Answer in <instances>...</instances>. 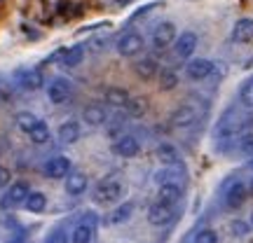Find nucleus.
Wrapping results in <instances>:
<instances>
[{"label": "nucleus", "mask_w": 253, "mask_h": 243, "mask_svg": "<svg viewBox=\"0 0 253 243\" xmlns=\"http://www.w3.org/2000/svg\"><path fill=\"white\" fill-rule=\"evenodd\" d=\"M28 136H31V140H33L36 145H42V143L49 140V126H47L45 122H38V124L28 131Z\"/></svg>", "instance_id": "obj_26"}, {"label": "nucleus", "mask_w": 253, "mask_h": 243, "mask_svg": "<svg viewBox=\"0 0 253 243\" xmlns=\"http://www.w3.org/2000/svg\"><path fill=\"white\" fill-rule=\"evenodd\" d=\"M199 117V110L192 105V103H183L181 108H176L173 110V115H171V122L173 126H190V124H195Z\"/></svg>", "instance_id": "obj_7"}, {"label": "nucleus", "mask_w": 253, "mask_h": 243, "mask_svg": "<svg viewBox=\"0 0 253 243\" xmlns=\"http://www.w3.org/2000/svg\"><path fill=\"white\" fill-rule=\"evenodd\" d=\"M82 59H84V45H75V47H71V49H66L61 63L66 68H75V66L82 63Z\"/></svg>", "instance_id": "obj_21"}, {"label": "nucleus", "mask_w": 253, "mask_h": 243, "mask_svg": "<svg viewBox=\"0 0 253 243\" xmlns=\"http://www.w3.org/2000/svg\"><path fill=\"white\" fill-rule=\"evenodd\" d=\"M232 234H235V236H244V234H249V227H246L244 222H232Z\"/></svg>", "instance_id": "obj_36"}, {"label": "nucleus", "mask_w": 253, "mask_h": 243, "mask_svg": "<svg viewBox=\"0 0 253 243\" xmlns=\"http://www.w3.org/2000/svg\"><path fill=\"white\" fill-rule=\"evenodd\" d=\"M122 197V187L115 180H103L94 192V201L96 204H110V201H118Z\"/></svg>", "instance_id": "obj_4"}, {"label": "nucleus", "mask_w": 253, "mask_h": 243, "mask_svg": "<svg viewBox=\"0 0 253 243\" xmlns=\"http://www.w3.org/2000/svg\"><path fill=\"white\" fill-rule=\"evenodd\" d=\"M9 178H12V173H9V169H5V166H0V187H5L9 182Z\"/></svg>", "instance_id": "obj_37"}, {"label": "nucleus", "mask_w": 253, "mask_h": 243, "mask_svg": "<svg viewBox=\"0 0 253 243\" xmlns=\"http://www.w3.org/2000/svg\"><path fill=\"white\" fill-rule=\"evenodd\" d=\"M129 117H143L145 110H148V101L145 99H129V103L125 105Z\"/></svg>", "instance_id": "obj_28"}, {"label": "nucleus", "mask_w": 253, "mask_h": 243, "mask_svg": "<svg viewBox=\"0 0 253 243\" xmlns=\"http://www.w3.org/2000/svg\"><path fill=\"white\" fill-rule=\"evenodd\" d=\"M239 150L249 157H253V134H244L239 138Z\"/></svg>", "instance_id": "obj_33"}, {"label": "nucleus", "mask_w": 253, "mask_h": 243, "mask_svg": "<svg viewBox=\"0 0 253 243\" xmlns=\"http://www.w3.org/2000/svg\"><path fill=\"white\" fill-rule=\"evenodd\" d=\"M47 96L54 105H61L66 101L71 99V82L66 77H54V80L47 84Z\"/></svg>", "instance_id": "obj_2"}, {"label": "nucleus", "mask_w": 253, "mask_h": 243, "mask_svg": "<svg viewBox=\"0 0 253 243\" xmlns=\"http://www.w3.org/2000/svg\"><path fill=\"white\" fill-rule=\"evenodd\" d=\"M239 99H242V103H244L246 108H253V80H249L244 87H242Z\"/></svg>", "instance_id": "obj_31"}, {"label": "nucleus", "mask_w": 253, "mask_h": 243, "mask_svg": "<svg viewBox=\"0 0 253 243\" xmlns=\"http://www.w3.org/2000/svg\"><path fill=\"white\" fill-rule=\"evenodd\" d=\"M103 96H106V103L115 105V108H125L126 103H129V94H126V89H120V87H108Z\"/></svg>", "instance_id": "obj_20"}, {"label": "nucleus", "mask_w": 253, "mask_h": 243, "mask_svg": "<svg viewBox=\"0 0 253 243\" xmlns=\"http://www.w3.org/2000/svg\"><path fill=\"white\" fill-rule=\"evenodd\" d=\"M232 40L235 42H251L253 40V19H239L232 28Z\"/></svg>", "instance_id": "obj_16"}, {"label": "nucleus", "mask_w": 253, "mask_h": 243, "mask_svg": "<svg viewBox=\"0 0 253 243\" xmlns=\"http://www.w3.org/2000/svg\"><path fill=\"white\" fill-rule=\"evenodd\" d=\"M17 82L26 91H38L45 84V77L38 68H24V70H17Z\"/></svg>", "instance_id": "obj_6"}, {"label": "nucleus", "mask_w": 253, "mask_h": 243, "mask_svg": "<svg viewBox=\"0 0 253 243\" xmlns=\"http://www.w3.org/2000/svg\"><path fill=\"white\" fill-rule=\"evenodd\" d=\"M195 243H218V234L213 229H202L195 234Z\"/></svg>", "instance_id": "obj_32"}, {"label": "nucleus", "mask_w": 253, "mask_h": 243, "mask_svg": "<svg viewBox=\"0 0 253 243\" xmlns=\"http://www.w3.org/2000/svg\"><path fill=\"white\" fill-rule=\"evenodd\" d=\"M157 159L164 164H178L181 162V157H178V150L173 147V145L169 143H162L160 147H157Z\"/></svg>", "instance_id": "obj_23"}, {"label": "nucleus", "mask_w": 253, "mask_h": 243, "mask_svg": "<svg viewBox=\"0 0 253 243\" xmlns=\"http://www.w3.org/2000/svg\"><path fill=\"white\" fill-rule=\"evenodd\" d=\"M87 189V175L84 173H68L66 175V192L71 194V197H80L82 192Z\"/></svg>", "instance_id": "obj_15"}, {"label": "nucleus", "mask_w": 253, "mask_h": 243, "mask_svg": "<svg viewBox=\"0 0 253 243\" xmlns=\"http://www.w3.org/2000/svg\"><path fill=\"white\" fill-rule=\"evenodd\" d=\"M160 7H164V2L162 0H157V2H148V5H143L141 9H136L134 14L129 17V24H136V21H141V19H145V17H150L155 9H160Z\"/></svg>", "instance_id": "obj_27"}, {"label": "nucleus", "mask_w": 253, "mask_h": 243, "mask_svg": "<svg viewBox=\"0 0 253 243\" xmlns=\"http://www.w3.org/2000/svg\"><path fill=\"white\" fill-rule=\"evenodd\" d=\"M24 206H26L31 213H42L45 206H47V197L42 194V192H31L28 199L24 201Z\"/></svg>", "instance_id": "obj_22"}, {"label": "nucleus", "mask_w": 253, "mask_h": 243, "mask_svg": "<svg viewBox=\"0 0 253 243\" xmlns=\"http://www.w3.org/2000/svg\"><path fill=\"white\" fill-rule=\"evenodd\" d=\"M251 192H253V180H251Z\"/></svg>", "instance_id": "obj_39"}, {"label": "nucleus", "mask_w": 253, "mask_h": 243, "mask_svg": "<svg viewBox=\"0 0 253 243\" xmlns=\"http://www.w3.org/2000/svg\"><path fill=\"white\" fill-rule=\"evenodd\" d=\"M108 42V37H94V40H89L84 47H89L91 52H99V49H103V45Z\"/></svg>", "instance_id": "obj_35"}, {"label": "nucleus", "mask_w": 253, "mask_h": 243, "mask_svg": "<svg viewBox=\"0 0 253 243\" xmlns=\"http://www.w3.org/2000/svg\"><path fill=\"white\" fill-rule=\"evenodd\" d=\"M176 84H178V75H176V70H171V68L162 70V75H160V89L169 91V89H173Z\"/></svg>", "instance_id": "obj_30"}, {"label": "nucleus", "mask_w": 253, "mask_h": 243, "mask_svg": "<svg viewBox=\"0 0 253 243\" xmlns=\"http://www.w3.org/2000/svg\"><path fill=\"white\" fill-rule=\"evenodd\" d=\"M131 213H134V204L126 201V204L118 206L113 213H110V222H113V225H122V222H126V220L131 217Z\"/></svg>", "instance_id": "obj_24"}, {"label": "nucleus", "mask_w": 253, "mask_h": 243, "mask_svg": "<svg viewBox=\"0 0 253 243\" xmlns=\"http://www.w3.org/2000/svg\"><path fill=\"white\" fill-rule=\"evenodd\" d=\"M134 72L141 77V80H153L155 75H157V61L150 59V56L138 59V61L134 63Z\"/></svg>", "instance_id": "obj_17"}, {"label": "nucleus", "mask_w": 253, "mask_h": 243, "mask_svg": "<svg viewBox=\"0 0 253 243\" xmlns=\"http://www.w3.org/2000/svg\"><path fill=\"white\" fill-rule=\"evenodd\" d=\"M9 243H28V241H26V239H24V236H17V239H12V241H9Z\"/></svg>", "instance_id": "obj_38"}, {"label": "nucleus", "mask_w": 253, "mask_h": 243, "mask_svg": "<svg viewBox=\"0 0 253 243\" xmlns=\"http://www.w3.org/2000/svg\"><path fill=\"white\" fill-rule=\"evenodd\" d=\"M195 49H197V35L192 31H185L183 35H178L173 40V52H176V56H181V59L192 56Z\"/></svg>", "instance_id": "obj_9"}, {"label": "nucleus", "mask_w": 253, "mask_h": 243, "mask_svg": "<svg viewBox=\"0 0 253 243\" xmlns=\"http://www.w3.org/2000/svg\"><path fill=\"white\" fill-rule=\"evenodd\" d=\"M80 138V124L78 122H63L61 129H59V140L66 145L75 143Z\"/></svg>", "instance_id": "obj_19"}, {"label": "nucleus", "mask_w": 253, "mask_h": 243, "mask_svg": "<svg viewBox=\"0 0 253 243\" xmlns=\"http://www.w3.org/2000/svg\"><path fill=\"white\" fill-rule=\"evenodd\" d=\"M115 49H118L120 56H136L141 49H143V37L138 35V33H122V35L118 37V42H115Z\"/></svg>", "instance_id": "obj_1"}, {"label": "nucleus", "mask_w": 253, "mask_h": 243, "mask_svg": "<svg viewBox=\"0 0 253 243\" xmlns=\"http://www.w3.org/2000/svg\"><path fill=\"white\" fill-rule=\"evenodd\" d=\"M251 222H253V217H251Z\"/></svg>", "instance_id": "obj_41"}, {"label": "nucleus", "mask_w": 253, "mask_h": 243, "mask_svg": "<svg viewBox=\"0 0 253 243\" xmlns=\"http://www.w3.org/2000/svg\"><path fill=\"white\" fill-rule=\"evenodd\" d=\"M173 217V208L169 206V204H162V201H157V204H153V206L148 208V222L155 227H164L169 225Z\"/></svg>", "instance_id": "obj_5"}, {"label": "nucleus", "mask_w": 253, "mask_h": 243, "mask_svg": "<svg viewBox=\"0 0 253 243\" xmlns=\"http://www.w3.org/2000/svg\"><path fill=\"white\" fill-rule=\"evenodd\" d=\"M14 122H17V126L21 129V131H26V134H28V131H31V129H33V126L40 122V119H38L33 112H17Z\"/></svg>", "instance_id": "obj_29"}, {"label": "nucleus", "mask_w": 253, "mask_h": 243, "mask_svg": "<svg viewBox=\"0 0 253 243\" xmlns=\"http://www.w3.org/2000/svg\"><path fill=\"white\" fill-rule=\"evenodd\" d=\"M246 201V185L242 180H232L225 189V206L239 208Z\"/></svg>", "instance_id": "obj_11"}, {"label": "nucleus", "mask_w": 253, "mask_h": 243, "mask_svg": "<svg viewBox=\"0 0 253 243\" xmlns=\"http://www.w3.org/2000/svg\"><path fill=\"white\" fill-rule=\"evenodd\" d=\"M160 201L162 204H169V206H173V204H178L183 197V189L181 185H176V182H162L160 185Z\"/></svg>", "instance_id": "obj_14"}, {"label": "nucleus", "mask_w": 253, "mask_h": 243, "mask_svg": "<svg viewBox=\"0 0 253 243\" xmlns=\"http://www.w3.org/2000/svg\"><path fill=\"white\" fill-rule=\"evenodd\" d=\"M176 40V26H173L171 21H164L160 26L153 31V45L157 49H164V47H169Z\"/></svg>", "instance_id": "obj_8"}, {"label": "nucleus", "mask_w": 253, "mask_h": 243, "mask_svg": "<svg viewBox=\"0 0 253 243\" xmlns=\"http://www.w3.org/2000/svg\"><path fill=\"white\" fill-rule=\"evenodd\" d=\"M251 169H253V162H251Z\"/></svg>", "instance_id": "obj_40"}, {"label": "nucleus", "mask_w": 253, "mask_h": 243, "mask_svg": "<svg viewBox=\"0 0 253 243\" xmlns=\"http://www.w3.org/2000/svg\"><path fill=\"white\" fill-rule=\"evenodd\" d=\"M94 239V227L89 225H78L71 234V243H91Z\"/></svg>", "instance_id": "obj_25"}, {"label": "nucleus", "mask_w": 253, "mask_h": 243, "mask_svg": "<svg viewBox=\"0 0 253 243\" xmlns=\"http://www.w3.org/2000/svg\"><path fill=\"white\" fill-rule=\"evenodd\" d=\"M82 119L91 126H101L106 122V108L103 105H87L82 110Z\"/></svg>", "instance_id": "obj_18"}, {"label": "nucleus", "mask_w": 253, "mask_h": 243, "mask_svg": "<svg viewBox=\"0 0 253 243\" xmlns=\"http://www.w3.org/2000/svg\"><path fill=\"white\" fill-rule=\"evenodd\" d=\"M45 243H68V234H66L63 229H54V232L45 239Z\"/></svg>", "instance_id": "obj_34"}, {"label": "nucleus", "mask_w": 253, "mask_h": 243, "mask_svg": "<svg viewBox=\"0 0 253 243\" xmlns=\"http://www.w3.org/2000/svg\"><path fill=\"white\" fill-rule=\"evenodd\" d=\"M28 194H31V189H28L26 182H14V185L7 189V194L2 197V208L9 210V208L21 206V204L28 199Z\"/></svg>", "instance_id": "obj_3"}, {"label": "nucleus", "mask_w": 253, "mask_h": 243, "mask_svg": "<svg viewBox=\"0 0 253 243\" xmlns=\"http://www.w3.org/2000/svg\"><path fill=\"white\" fill-rule=\"evenodd\" d=\"M185 72H188L190 80H204L213 72V63L207 61V59H192V61L185 66Z\"/></svg>", "instance_id": "obj_12"}, {"label": "nucleus", "mask_w": 253, "mask_h": 243, "mask_svg": "<svg viewBox=\"0 0 253 243\" xmlns=\"http://www.w3.org/2000/svg\"><path fill=\"white\" fill-rule=\"evenodd\" d=\"M71 173V162L66 157H52L47 159L45 164V175L52 178V180H59V178H66Z\"/></svg>", "instance_id": "obj_10"}, {"label": "nucleus", "mask_w": 253, "mask_h": 243, "mask_svg": "<svg viewBox=\"0 0 253 243\" xmlns=\"http://www.w3.org/2000/svg\"><path fill=\"white\" fill-rule=\"evenodd\" d=\"M138 150H141V145H138V140H136L134 136H120L118 140H115V152L120 154V157H136L138 154Z\"/></svg>", "instance_id": "obj_13"}]
</instances>
